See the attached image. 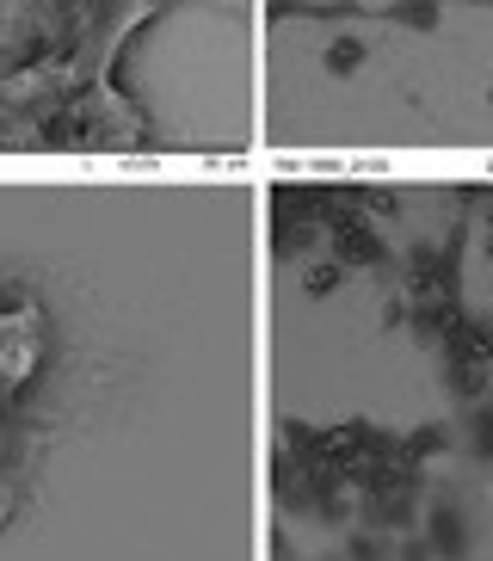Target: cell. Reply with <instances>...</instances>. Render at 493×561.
Wrapping results in <instances>:
<instances>
[{
	"label": "cell",
	"mask_w": 493,
	"mask_h": 561,
	"mask_svg": "<svg viewBox=\"0 0 493 561\" xmlns=\"http://www.w3.org/2000/svg\"><path fill=\"white\" fill-rule=\"evenodd\" d=\"M260 241L241 167H0V561H148L222 426L260 432Z\"/></svg>",
	"instance_id": "6da1fadb"
},
{
	"label": "cell",
	"mask_w": 493,
	"mask_h": 561,
	"mask_svg": "<svg viewBox=\"0 0 493 561\" xmlns=\"http://www.w3.org/2000/svg\"><path fill=\"white\" fill-rule=\"evenodd\" d=\"M0 167H260V0H0Z\"/></svg>",
	"instance_id": "7a4b0ae2"
},
{
	"label": "cell",
	"mask_w": 493,
	"mask_h": 561,
	"mask_svg": "<svg viewBox=\"0 0 493 561\" xmlns=\"http://www.w3.org/2000/svg\"><path fill=\"white\" fill-rule=\"evenodd\" d=\"M493 154V0H260V167Z\"/></svg>",
	"instance_id": "3957f363"
}]
</instances>
